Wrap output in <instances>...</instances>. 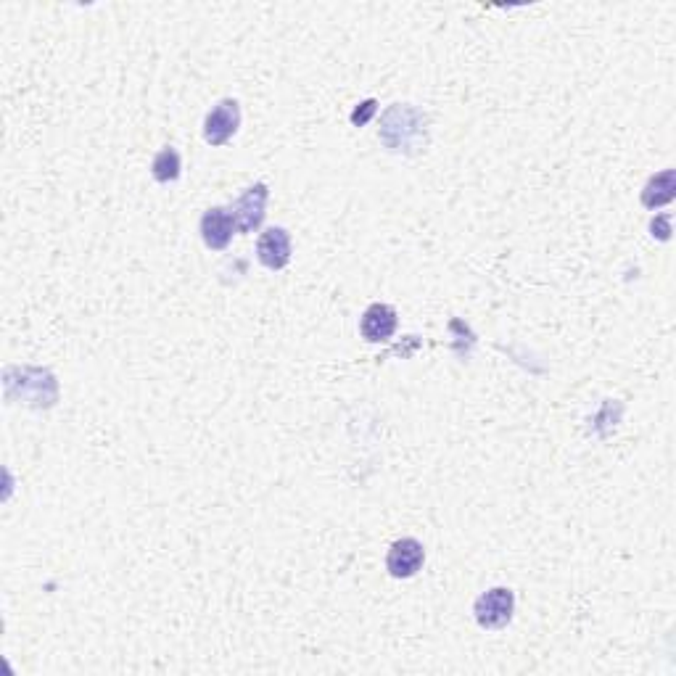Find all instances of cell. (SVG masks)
Segmentation results:
<instances>
[{"instance_id": "1", "label": "cell", "mask_w": 676, "mask_h": 676, "mask_svg": "<svg viewBox=\"0 0 676 676\" xmlns=\"http://www.w3.org/2000/svg\"><path fill=\"white\" fill-rule=\"evenodd\" d=\"M378 138H381V143L391 154H418L428 143L426 114L410 106V103H394V106L383 111Z\"/></svg>"}, {"instance_id": "2", "label": "cell", "mask_w": 676, "mask_h": 676, "mask_svg": "<svg viewBox=\"0 0 676 676\" xmlns=\"http://www.w3.org/2000/svg\"><path fill=\"white\" fill-rule=\"evenodd\" d=\"M6 397L30 407H53L59 399V383L51 370L6 368Z\"/></svg>"}, {"instance_id": "3", "label": "cell", "mask_w": 676, "mask_h": 676, "mask_svg": "<svg viewBox=\"0 0 676 676\" xmlns=\"http://www.w3.org/2000/svg\"><path fill=\"white\" fill-rule=\"evenodd\" d=\"M515 613V595L513 589L494 587L484 595H478L473 603V616H476L478 626L484 629H505L513 621Z\"/></svg>"}, {"instance_id": "4", "label": "cell", "mask_w": 676, "mask_h": 676, "mask_svg": "<svg viewBox=\"0 0 676 676\" xmlns=\"http://www.w3.org/2000/svg\"><path fill=\"white\" fill-rule=\"evenodd\" d=\"M241 127V106L233 98H222L204 119V140L209 146H225Z\"/></svg>"}, {"instance_id": "5", "label": "cell", "mask_w": 676, "mask_h": 676, "mask_svg": "<svg viewBox=\"0 0 676 676\" xmlns=\"http://www.w3.org/2000/svg\"><path fill=\"white\" fill-rule=\"evenodd\" d=\"M267 201H270V188L265 183L251 185V188L243 191L241 199L230 206L238 233H251V230H257L262 225L267 214Z\"/></svg>"}, {"instance_id": "6", "label": "cell", "mask_w": 676, "mask_h": 676, "mask_svg": "<svg viewBox=\"0 0 676 676\" xmlns=\"http://www.w3.org/2000/svg\"><path fill=\"white\" fill-rule=\"evenodd\" d=\"M423 563H426V547L412 537L397 539L386 555V571L394 579H412L423 568Z\"/></svg>"}, {"instance_id": "7", "label": "cell", "mask_w": 676, "mask_h": 676, "mask_svg": "<svg viewBox=\"0 0 676 676\" xmlns=\"http://www.w3.org/2000/svg\"><path fill=\"white\" fill-rule=\"evenodd\" d=\"M294 246L286 228H267L257 241V259L267 270H283L291 262Z\"/></svg>"}, {"instance_id": "8", "label": "cell", "mask_w": 676, "mask_h": 676, "mask_svg": "<svg viewBox=\"0 0 676 676\" xmlns=\"http://www.w3.org/2000/svg\"><path fill=\"white\" fill-rule=\"evenodd\" d=\"M397 325V309L389 307V304H370L360 320V333L370 344H381L397 333Z\"/></svg>"}, {"instance_id": "9", "label": "cell", "mask_w": 676, "mask_h": 676, "mask_svg": "<svg viewBox=\"0 0 676 676\" xmlns=\"http://www.w3.org/2000/svg\"><path fill=\"white\" fill-rule=\"evenodd\" d=\"M233 233H236V220H233L230 209H222V206L206 209L204 217H201V238L209 249H228Z\"/></svg>"}, {"instance_id": "10", "label": "cell", "mask_w": 676, "mask_h": 676, "mask_svg": "<svg viewBox=\"0 0 676 676\" xmlns=\"http://www.w3.org/2000/svg\"><path fill=\"white\" fill-rule=\"evenodd\" d=\"M676 196V172L674 169H663L658 175L647 180L645 191H642V204L647 209H658V206L669 204Z\"/></svg>"}, {"instance_id": "11", "label": "cell", "mask_w": 676, "mask_h": 676, "mask_svg": "<svg viewBox=\"0 0 676 676\" xmlns=\"http://www.w3.org/2000/svg\"><path fill=\"white\" fill-rule=\"evenodd\" d=\"M180 169H183V162H180V154L172 146L162 148L154 156V162H151V175L159 183H175L177 177H180Z\"/></svg>"}, {"instance_id": "12", "label": "cell", "mask_w": 676, "mask_h": 676, "mask_svg": "<svg viewBox=\"0 0 676 676\" xmlns=\"http://www.w3.org/2000/svg\"><path fill=\"white\" fill-rule=\"evenodd\" d=\"M375 111H378V101H375V98H368V101L360 103V106H357V109L352 111V125L354 127L368 125L370 117H373Z\"/></svg>"}, {"instance_id": "13", "label": "cell", "mask_w": 676, "mask_h": 676, "mask_svg": "<svg viewBox=\"0 0 676 676\" xmlns=\"http://www.w3.org/2000/svg\"><path fill=\"white\" fill-rule=\"evenodd\" d=\"M650 230H653V236H658L661 241H669V236H671V217H669V214H661V217H658V222L653 220Z\"/></svg>"}]
</instances>
